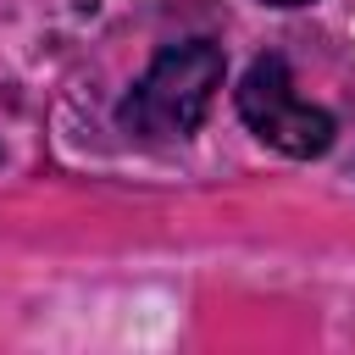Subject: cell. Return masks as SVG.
Returning a JSON list of instances; mask_svg holds the SVG:
<instances>
[{
  "label": "cell",
  "instance_id": "obj_1",
  "mask_svg": "<svg viewBox=\"0 0 355 355\" xmlns=\"http://www.w3.org/2000/svg\"><path fill=\"white\" fill-rule=\"evenodd\" d=\"M222 72H227V61L211 39L166 44L150 61V72L133 83V94L122 100V128L139 139H155V144L189 139L205 122V111L222 89Z\"/></svg>",
  "mask_w": 355,
  "mask_h": 355
},
{
  "label": "cell",
  "instance_id": "obj_2",
  "mask_svg": "<svg viewBox=\"0 0 355 355\" xmlns=\"http://www.w3.org/2000/svg\"><path fill=\"white\" fill-rule=\"evenodd\" d=\"M239 116L261 144H272V150H283L294 161L327 155L333 139H338L333 111H322V105H311L300 94V83H294V72H288V61L277 50L250 61V72L239 83Z\"/></svg>",
  "mask_w": 355,
  "mask_h": 355
},
{
  "label": "cell",
  "instance_id": "obj_3",
  "mask_svg": "<svg viewBox=\"0 0 355 355\" xmlns=\"http://www.w3.org/2000/svg\"><path fill=\"white\" fill-rule=\"evenodd\" d=\"M261 6H283L288 11V6H311V0H261Z\"/></svg>",
  "mask_w": 355,
  "mask_h": 355
}]
</instances>
